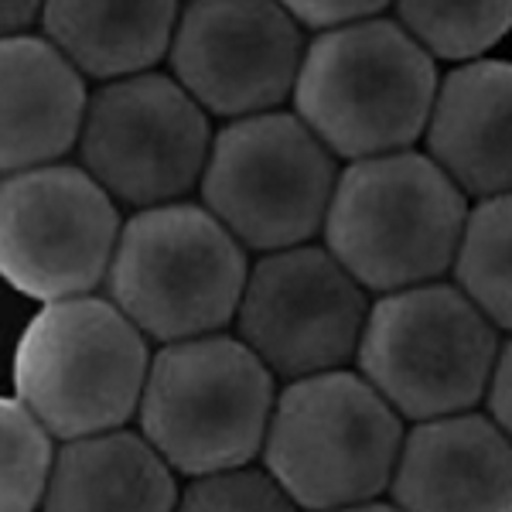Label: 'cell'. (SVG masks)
<instances>
[{"mask_svg":"<svg viewBox=\"0 0 512 512\" xmlns=\"http://www.w3.org/2000/svg\"><path fill=\"white\" fill-rule=\"evenodd\" d=\"M437 86L434 59L383 14L311 41L294 113L335 158H386L427 134Z\"/></svg>","mask_w":512,"mask_h":512,"instance_id":"6da1fadb","label":"cell"},{"mask_svg":"<svg viewBox=\"0 0 512 512\" xmlns=\"http://www.w3.org/2000/svg\"><path fill=\"white\" fill-rule=\"evenodd\" d=\"M468 212V195L427 154L352 161L328 205L325 250L366 291H410L454 270Z\"/></svg>","mask_w":512,"mask_h":512,"instance_id":"7a4b0ae2","label":"cell"},{"mask_svg":"<svg viewBox=\"0 0 512 512\" xmlns=\"http://www.w3.org/2000/svg\"><path fill=\"white\" fill-rule=\"evenodd\" d=\"M277 407V376L239 335L161 345L151 359L140 434L178 475L202 478L253 465Z\"/></svg>","mask_w":512,"mask_h":512,"instance_id":"3957f363","label":"cell"},{"mask_svg":"<svg viewBox=\"0 0 512 512\" xmlns=\"http://www.w3.org/2000/svg\"><path fill=\"white\" fill-rule=\"evenodd\" d=\"M147 342L110 297L45 304L14 352L18 400L62 444L123 431L144 400Z\"/></svg>","mask_w":512,"mask_h":512,"instance_id":"277c9868","label":"cell"},{"mask_svg":"<svg viewBox=\"0 0 512 512\" xmlns=\"http://www.w3.org/2000/svg\"><path fill=\"white\" fill-rule=\"evenodd\" d=\"M246 280V246L205 205L175 202L123 222L106 294L147 338L175 345L226 332Z\"/></svg>","mask_w":512,"mask_h":512,"instance_id":"5b68a950","label":"cell"},{"mask_svg":"<svg viewBox=\"0 0 512 512\" xmlns=\"http://www.w3.org/2000/svg\"><path fill=\"white\" fill-rule=\"evenodd\" d=\"M403 437V417L373 383L335 369L277 393L263 461L301 509L335 512L390 489Z\"/></svg>","mask_w":512,"mask_h":512,"instance_id":"8992f818","label":"cell"},{"mask_svg":"<svg viewBox=\"0 0 512 512\" xmlns=\"http://www.w3.org/2000/svg\"><path fill=\"white\" fill-rule=\"evenodd\" d=\"M499 349V328L461 287L434 280L376 297L355 359L396 414L424 424L475 410Z\"/></svg>","mask_w":512,"mask_h":512,"instance_id":"52a82bcc","label":"cell"},{"mask_svg":"<svg viewBox=\"0 0 512 512\" xmlns=\"http://www.w3.org/2000/svg\"><path fill=\"white\" fill-rule=\"evenodd\" d=\"M338 158L297 113L233 120L212 140L202 205L239 243L260 253L308 246L325 233Z\"/></svg>","mask_w":512,"mask_h":512,"instance_id":"ba28073f","label":"cell"},{"mask_svg":"<svg viewBox=\"0 0 512 512\" xmlns=\"http://www.w3.org/2000/svg\"><path fill=\"white\" fill-rule=\"evenodd\" d=\"M209 113L175 76L147 72L99 86L89 99L79 164L117 205L158 209L202 185L212 154Z\"/></svg>","mask_w":512,"mask_h":512,"instance_id":"9c48e42d","label":"cell"},{"mask_svg":"<svg viewBox=\"0 0 512 512\" xmlns=\"http://www.w3.org/2000/svg\"><path fill=\"white\" fill-rule=\"evenodd\" d=\"M123 233L113 195L82 164H48L4 178L0 270L41 304L96 294Z\"/></svg>","mask_w":512,"mask_h":512,"instance_id":"30bf717a","label":"cell"},{"mask_svg":"<svg viewBox=\"0 0 512 512\" xmlns=\"http://www.w3.org/2000/svg\"><path fill=\"white\" fill-rule=\"evenodd\" d=\"M369 308L366 287L325 246L308 243L253 263L236 325L263 366L294 383L355 359Z\"/></svg>","mask_w":512,"mask_h":512,"instance_id":"8fae6325","label":"cell"},{"mask_svg":"<svg viewBox=\"0 0 512 512\" xmlns=\"http://www.w3.org/2000/svg\"><path fill=\"white\" fill-rule=\"evenodd\" d=\"M301 24L280 4H188L171 41V76L212 117L277 113L301 76Z\"/></svg>","mask_w":512,"mask_h":512,"instance_id":"7c38bea8","label":"cell"},{"mask_svg":"<svg viewBox=\"0 0 512 512\" xmlns=\"http://www.w3.org/2000/svg\"><path fill=\"white\" fill-rule=\"evenodd\" d=\"M400 512H512V441L489 414L424 420L393 472Z\"/></svg>","mask_w":512,"mask_h":512,"instance_id":"4fadbf2b","label":"cell"},{"mask_svg":"<svg viewBox=\"0 0 512 512\" xmlns=\"http://www.w3.org/2000/svg\"><path fill=\"white\" fill-rule=\"evenodd\" d=\"M427 158L468 198L512 195V62L482 59L441 79Z\"/></svg>","mask_w":512,"mask_h":512,"instance_id":"5bb4252c","label":"cell"},{"mask_svg":"<svg viewBox=\"0 0 512 512\" xmlns=\"http://www.w3.org/2000/svg\"><path fill=\"white\" fill-rule=\"evenodd\" d=\"M4 86V171L62 164L86 127V76L45 35L7 38L0 45Z\"/></svg>","mask_w":512,"mask_h":512,"instance_id":"9a60e30c","label":"cell"},{"mask_svg":"<svg viewBox=\"0 0 512 512\" xmlns=\"http://www.w3.org/2000/svg\"><path fill=\"white\" fill-rule=\"evenodd\" d=\"M175 468L144 434L65 441L41 512H175Z\"/></svg>","mask_w":512,"mask_h":512,"instance_id":"2e32d148","label":"cell"},{"mask_svg":"<svg viewBox=\"0 0 512 512\" xmlns=\"http://www.w3.org/2000/svg\"><path fill=\"white\" fill-rule=\"evenodd\" d=\"M178 4H45V38L103 86L147 76L178 31Z\"/></svg>","mask_w":512,"mask_h":512,"instance_id":"e0dca14e","label":"cell"},{"mask_svg":"<svg viewBox=\"0 0 512 512\" xmlns=\"http://www.w3.org/2000/svg\"><path fill=\"white\" fill-rule=\"evenodd\" d=\"M454 284L502 332H512V195L485 198L468 212Z\"/></svg>","mask_w":512,"mask_h":512,"instance_id":"ac0fdd59","label":"cell"},{"mask_svg":"<svg viewBox=\"0 0 512 512\" xmlns=\"http://www.w3.org/2000/svg\"><path fill=\"white\" fill-rule=\"evenodd\" d=\"M393 18L431 59L468 65L512 31V4H400Z\"/></svg>","mask_w":512,"mask_h":512,"instance_id":"d6986e66","label":"cell"},{"mask_svg":"<svg viewBox=\"0 0 512 512\" xmlns=\"http://www.w3.org/2000/svg\"><path fill=\"white\" fill-rule=\"evenodd\" d=\"M55 434L14 396L0 410V444H4V478H0V509L38 512L45 506L55 475Z\"/></svg>","mask_w":512,"mask_h":512,"instance_id":"ffe728a7","label":"cell"},{"mask_svg":"<svg viewBox=\"0 0 512 512\" xmlns=\"http://www.w3.org/2000/svg\"><path fill=\"white\" fill-rule=\"evenodd\" d=\"M175 512H301L267 468H229L185 485Z\"/></svg>","mask_w":512,"mask_h":512,"instance_id":"44dd1931","label":"cell"},{"mask_svg":"<svg viewBox=\"0 0 512 512\" xmlns=\"http://www.w3.org/2000/svg\"><path fill=\"white\" fill-rule=\"evenodd\" d=\"M291 18L301 24V31H315L318 35H332V31H345L352 24L383 18V4H359V0H321V4H287Z\"/></svg>","mask_w":512,"mask_h":512,"instance_id":"7402d4cb","label":"cell"},{"mask_svg":"<svg viewBox=\"0 0 512 512\" xmlns=\"http://www.w3.org/2000/svg\"><path fill=\"white\" fill-rule=\"evenodd\" d=\"M485 403H489V417L499 424V431L512 441V338L499 349V359H495L492 383H489V393H485Z\"/></svg>","mask_w":512,"mask_h":512,"instance_id":"603a6c76","label":"cell"},{"mask_svg":"<svg viewBox=\"0 0 512 512\" xmlns=\"http://www.w3.org/2000/svg\"><path fill=\"white\" fill-rule=\"evenodd\" d=\"M45 21V4H18V0H4L0 7V28L7 38H28L35 24Z\"/></svg>","mask_w":512,"mask_h":512,"instance_id":"cb8c5ba5","label":"cell"},{"mask_svg":"<svg viewBox=\"0 0 512 512\" xmlns=\"http://www.w3.org/2000/svg\"><path fill=\"white\" fill-rule=\"evenodd\" d=\"M335 512H400L396 506H390V502H362V506H349V509H335Z\"/></svg>","mask_w":512,"mask_h":512,"instance_id":"d4e9b609","label":"cell"}]
</instances>
